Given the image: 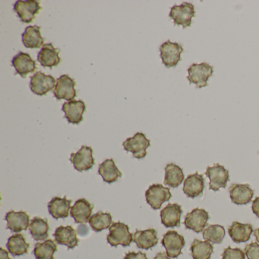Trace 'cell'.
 Listing matches in <instances>:
<instances>
[{"label": "cell", "mask_w": 259, "mask_h": 259, "mask_svg": "<svg viewBox=\"0 0 259 259\" xmlns=\"http://www.w3.org/2000/svg\"><path fill=\"white\" fill-rule=\"evenodd\" d=\"M7 221V229L13 233H20L27 230L30 227V217L25 211L16 212L14 210L8 212L6 215Z\"/></svg>", "instance_id": "16"}, {"label": "cell", "mask_w": 259, "mask_h": 259, "mask_svg": "<svg viewBox=\"0 0 259 259\" xmlns=\"http://www.w3.org/2000/svg\"><path fill=\"white\" fill-rule=\"evenodd\" d=\"M40 27L34 25L26 28L22 34V42L26 48H40L45 46V39L40 34Z\"/></svg>", "instance_id": "27"}, {"label": "cell", "mask_w": 259, "mask_h": 259, "mask_svg": "<svg viewBox=\"0 0 259 259\" xmlns=\"http://www.w3.org/2000/svg\"><path fill=\"white\" fill-rule=\"evenodd\" d=\"M71 204H72V201L68 199L66 196L64 198L55 197L48 204L50 214L56 220L68 218L69 215V210L72 208Z\"/></svg>", "instance_id": "24"}, {"label": "cell", "mask_w": 259, "mask_h": 259, "mask_svg": "<svg viewBox=\"0 0 259 259\" xmlns=\"http://www.w3.org/2000/svg\"><path fill=\"white\" fill-rule=\"evenodd\" d=\"M253 232L252 226L250 224H241L234 221L228 229L229 235L236 243L245 242L249 240Z\"/></svg>", "instance_id": "25"}, {"label": "cell", "mask_w": 259, "mask_h": 259, "mask_svg": "<svg viewBox=\"0 0 259 259\" xmlns=\"http://www.w3.org/2000/svg\"><path fill=\"white\" fill-rule=\"evenodd\" d=\"M154 259H171L169 256L165 252L157 253V255L154 257Z\"/></svg>", "instance_id": "40"}, {"label": "cell", "mask_w": 259, "mask_h": 259, "mask_svg": "<svg viewBox=\"0 0 259 259\" xmlns=\"http://www.w3.org/2000/svg\"><path fill=\"white\" fill-rule=\"evenodd\" d=\"M98 174L102 177L105 183L112 184L122 177V172L116 166L113 159H107L101 163L98 168Z\"/></svg>", "instance_id": "26"}, {"label": "cell", "mask_w": 259, "mask_h": 259, "mask_svg": "<svg viewBox=\"0 0 259 259\" xmlns=\"http://www.w3.org/2000/svg\"><path fill=\"white\" fill-rule=\"evenodd\" d=\"M195 7L189 3H183L181 5H175L170 9L169 18L174 20L176 25H182L183 28L191 26L192 19L195 17Z\"/></svg>", "instance_id": "3"}, {"label": "cell", "mask_w": 259, "mask_h": 259, "mask_svg": "<svg viewBox=\"0 0 259 259\" xmlns=\"http://www.w3.org/2000/svg\"><path fill=\"white\" fill-rule=\"evenodd\" d=\"M107 242L111 246H130L133 241V233L130 232V227L123 223L116 222L112 224L109 229Z\"/></svg>", "instance_id": "1"}, {"label": "cell", "mask_w": 259, "mask_h": 259, "mask_svg": "<svg viewBox=\"0 0 259 259\" xmlns=\"http://www.w3.org/2000/svg\"><path fill=\"white\" fill-rule=\"evenodd\" d=\"M122 145L125 151L133 153L135 158L140 160L146 157L147 149L151 146V142L145 134L138 133L133 137L127 139Z\"/></svg>", "instance_id": "4"}, {"label": "cell", "mask_w": 259, "mask_h": 259, "mask_svg": "<svg viewBox=\"0 0 259 259\" xmlns=\"http://www.w3.org/2000/svg\"><path fill=\"white\" fill-rule=\"evenodd\" d=\"M94 205L85 198H80L75 201L71 208L70 214L76 224H86L92 218Z\"/></svg>", "instance_id": "17"}, {"label": "cell", "mask_w": 259, "mask_h": 259, "mask_svg": "<svg viewBox=\"0 0 259 259\" xmlns=\"http://www.w3.org/2000/svg\"><path fill=\"white\" fill-rule=\"evenodd\" d=\"M171 197L170 189L161 184L151 185L145 192L147 203L154 210L160 209L162 204L169 201Z\"/></svg>", "instance_id": "5"}, {"label": "cell", "mask_w": 259, "mask_h": 259, "mask_svg": "<svg viewBox=\"0 0 259 259\" xmlns=\"http://www.w3.org/2000/svg\"><path fill=\"white\" fill-rule=\"evenodd\" d=\"M54 236L57 243L66 245L69 249H73L78 246L79 242L77 237L76 230L72 226H60L57 227Z\"/></svg>", "instance_id": "18"}, {"label": "cell", "mask_w": 259, "mask_h": 259, "mask_svg": "<svg viewBox=\"0 0 259 259\" xmlns=\"http://www.w3.org/2000/svg\"><path fill=\"white\" fill-rule=\"evenodd\" d=\"M183 48L178 43H172L170 40L164 42L160 47V58L166 67H175L181 60Z\"/></svg>", "instance_id": "7"}, {"label": "cell", "mask_w": 259, "mask_h": 259, "mask_svg": "<svg viewBox=\"0 0 259 259\" xmlns=\"http://www.w3.org/2000/svg\"><path fill=\"white\" fill-rule=\"evenodd\" d=\"M133 241L138 248L148 250L157 245L158 242L157 230L148 229L145 230H136L133 236Z\"/></svg>", "instance_id": "23"}, {"label": "cell", "mask_w": 259, "mask_h": 259, "mask_svg": "<svg viewBox=\"0 0 259 259\" xmlns=\"http://www.w3.org/2000/svg\"><path fill=\"white\" fill-rule=\"evenodd\" d=\"M225 236V229L224 227L218 224L210 225L203 231V238L206 241L220 244L223 242Z\"/></svg>", "instance_id": "34"}, {"label": "cell", "mask_w": 259, "mask_h": 259, "mask_svg": "<svg viewBox=\"0 0 259 259\" xmlns=\"http://www.w3.org/2000/svg\"><path fill=\"white\" fill-rule=\"evenodd\" d=\"M222 259H245V254L240 248L229 246L224 249Z\"/></svg>", "instance_id": "35"}, {"label": "cell", "mask_w": 259, "mask_h": 259, "mask_svg": "<svg viewBox=\"0 0 259 259\" xmlns=\"http://www.w3.org/2000/svg\"><path fill=\"white\" fill-rule=\"evenodd\" d=\"M0 259H11L9 255L8 251L3 248H0Z\"/></svg>", "instance_id": "39"}, {"label": "cell", "mask_w": 259, "mask_h": 259, "mask_svg": "<svg viewBox=\"0 0 259 259\" xmlns=\"http://www.w3.org/2000/svg\"><path fill=\"white\" fill-rule=\"evenodd\" d=\"M204 177L201 174L195 172L187 177L184 181L183 192L189 198H196L202 195L204 189Z\"/></svg>", "instance_id": "19"}, {"label": "cell", "mask_w": 259, "mask_h": 259, "mask_svg": "<svg viewBox=\"0 0 259 259\" xmlns=\"http://www.w3.org/2000/svg\"><path fill=\"white\" fill-rule=\"evenodd\" d=\"M123 259H148L145 253L142 251L139 252H134V251H130L125 254Z\"/></svg>", "instance_id": "37"}, {"label": "cell", "mask_w": 259, "mask_h": 259, "mask_svg": "<svg viewBox=\"0 0 259 259\" xmlns=\"http://www.w3.org/2000/svg\"><path fill=\"white\" fill-rule=\"evenodd\" d=\"M183 169L175 163H169L165 167L164 184L177 188L184 180Z\"/></svg>", "instance_id": "30"}, {"label": "cell", "mask_w": 259, "mask_h": 259, "mask_svg": "<svg viewBox=\"0 0 259 259\" xmlns=\"http://www.w3.org/2000/svg\"><path fill=\"white\" fill-rule=\"evenodd\" d=\"M187 71V79L190 84H195L197 89H202L207 86V80L213 75V68L207 63H193Z\"/></svg>", "instance_id": "2"}, {"label": "cell", "mask_w": 259, "mask_h": 259, "mask_svg": "<svg viewBox=\"0 0 259 259\" xmlns=\"http://www.w3.org/2000/svg\"><path fill=\"white\" fill-rule=\"evenodd\" d=\"M69 160L78 172L89 170L93 167L95 163L93 149L91 147L83 145L78 152L71 154Z\"/></svg>", "instance_id": "11"}, {"label": "cell", "mask_w": 259, "mask_h": 259, "mask_svg": "<svg viewBox=\"0 0 259 259\" xmlns=\"http://www.w3.org/2000/svg\"><path fill=\"white\" fill-rule=\"evenodd\" d=\"M209 219L207 211L204 209L195 208L186 214L184 224L186 228L195 233H201L207 226Z\"/></svg>", "instance_id": "13"}, {"label": "cell", "mask_w": 259, "mask_h": 259, "mask_svg": "<svg viewBox=\"0 0 259 259\" xmlns=\"http://www.w3.org/2000/svg\"><path fill=\"white\" fill-rule=\"evenodd\" d=\"M30 233L36 241L46 240L49 236L50 227L48 219L35 217L31 220Z\"/></svg>", "instance_id": "28"}, {"label": "cell", "mask_w": 259, "mask_h": 259, "mask_svg": "<svg viewBox=\"0 0 259 259\" xmlns=\"http://www.w3.org/2000/svg\"><path fill=\"white\" fill-rule=\"evenodd\" d=\"M251 210H252L254 214H255L256 217L259 218V197H257V198L252 201Z\"/></svg>", "instance_id": "38"}, {"label": "cell", "mask_w": 259, "mask_h": 259, "mask_svg": "<svg viewBox=\"0 0 259 259\" xmlns=\"http://www.w3.org/2000/svg\"><path fill=\"white\" fill-rule=\"evenodd\" d=\"M56 82L57 81L52 75H47L43 72H37L31 76L30 88L33 93L38 96H44L55 89Z\"/></svg>", "instance_id": "10"}, {"label": "cell", "mask_w": 259, "mask_h": 259, "mask_svg": "<svg viewBox=\"0 0 259 259\" xmlns=\"http://www.w3.org/2000/svg\"><path fill=\"white\" fill-rule=\"evenodd\" d=\"M62 110L65 113V118L69 123L78 125L83 120V114L86 110V105L83 101H69L63 104Z\"/></svg>", "instance_id": "14"}, {"label": "cell", "mask_w": 259, "mask_h": 259, "mask_svg": "<svg viewBox=\"0 0 259 259\" xmlns=\"http://www.w3.org/2000/svg\"><path fill=\"white\" fill-rule=\"evenodd\" d=\"M113 223V218L110 213H104L102 211L98 212L92 215L89 220V224L94 231L99 233L103 230L110 228Z\"/></svg>", "instance_id": "33"}, {"label": "cell", "mask_w": 259, "mask_h": 259, "mask_svg": "<svg viewBox=\"0 0 259 259\" xmlns=\"http://www.w3.org/2000/svg\"><path fill=\"white\" fill-rule=\"evenodd\" d=\"M12 64L16 72L23 78H27L28 74L33 73L37 69L36 62L26 53L19 52L13 57Z\"/></svg>", "instance_id": "15"}, {"label": "cell", "mask_w": 259, "mask_h": 259, "mask_svg": "<svg viewBox=\"0 0 259 259\" xmlns=\"http://www.w3.org/2000/svg\"><path fill=\"white\" fill-rule=\"evenodd\" d=\"M193 259H210L213 251V246L209 241L195 239L190 247Z\"/></svg>", "instance_id": "31"}, {"label": "cell", "mask_w": 259, "mask_h": 259, "mask_svg": "<svg viewBox=\"0 0 259 259\" xmlns=\"http://www.w3.org/2000/svg\"><path fill=\"white\" fill-rule=\"evenodd\" d=\"M7 247L13 256H21L28 252L30 244L26 242L23 235L18 233L9 238Z\"/></svg>", "instance_id": "29"}, {"label": "cell", "mask_w": 259, "mask_h": 259, "mask_svg": "<svg viewBox=\"0 0 259 259\" xmlns=\"http://www.w3.org/2000/svg\"><path fill=\"white\" fill-rule=\"evenodd\" d=\"M229 190L230 199L236 204H248L254 196V191L248 184H232Z\"/></svg>", "instance_id": "21"}, {"label": "cell", "mask_w": 259, "mask_h": 259, "mask_svg": "<svg viewBox=\"0 0 259 259\" xmlns=\"http://www.w3.org/2000/svg\"><path fill=\"white\" fill-rule=\"evenodd\" d=\"M42 10L40 3L35 0H19L14 5V11L24 23L33 22L36 16Z\"/></svg>", "instance_id": "8"}, {"label": "cell", "mask_w": 259, "mask_h": 259, "mask_svg": "<svg viewBox=\"0 0 259 259\" xmlns=\"http://www.w3.org/2000/svg\"><path fill=\"white\" fill-rule=\"evenodd\" d=\"M60 49L54 48L53 44H48L41 48L37 56V61L44 67H49L52 69L57 66L61 62L60 56Z\"/></svg>", "instance_id": "22"}, {"label": "cell", "mask_w": 259, "mask_h": 259, "mask_svg": "<svg viewBox=\"0 0 259 259\" xmlns=\"http://www.w3.org/2000/svg\"><path fill=\"white\" fill-rule=\"evenodd\" d=\"M254 236H255L256 241H257V242H259V228L254 230Z\"/></svg>", "instance_id": "41"}, {"label": "cell", "mask_w": 259, "mask_h": 259, "mask_svg": "<svg viewBox=\"0 0 259 259\" xmlns=\"http://www.w3.org/2000/svg\"><path fill=\"white\" fill-rule=\"evenodd\" d=\"M183 213L181 205L178 204H168L160 211L161 223L167 228L180 226V218Z\"/></svg>", "instance_id": "20"}, {"label": "cell", "mask_w": 259, "mask_h": 259, "mask_svg": "<svg viewBox=\"0 0 259 259\" xmlns=\"http://www.w3.org/2000/svg\"><path fill=\"white\" fill-rule=\"evenodd\" d=\"M161 243L166 248V254L169 257L176 258L182 254V249L185 246L186 242L182 235L174 230H169L163 235Z\"/></svg>", "instance_id": "9"}, {"label": "cell", "mask_w": 259, "mask_h": 259, "mask_svg": "<svg viewBox=\"0 0 259 259\" xmlns=\"http://www.w3.org/2000/svg\"><path fill=\"white\" fill-rule=\"evenodd\" d=\"M245 254L248 259H259V245L257 242H251L245 246Z\"/></svg>", "instance_id": "36"}, {"label": "cell", "mask_w": 259, "mask_h": 259, "mask_svg": "<svg viewBox=\"0 0 259 259\" xmlns=\"http://www.w3.org/2000/svg\"><path fill=\"white\" fill-rule=\"evenodd\" d=\"M76 84L75 80L71 78L69 75H63L57 80V84L54 89V97L57 100H66L73 101L76 97V90L75 86Z\"/></svg>", "instance_id": "12"}, {"label": "cell", "mask_w": 259, "mask_h": 259, "mask_svg": "<svg viewBox=\"0 0 259 259\" xmlns=\"http://www.w3.org/2000/svg\"><path fill=\"white\" fill-rule=\"evenodd\" d=\"M205 175L210 180L209 189L214 192L219 190L221 188H226L227 183L230 180L229 171L219 163H215L212 166H207Z\"/></svg>", "instance_id": "6"}, {"label": "cell", "mask_w": 259, "mask_h": 259, "mask_svg": "<svg viewBox=\"0 0 259 259\" xmlns=\"http://www.w3.org/2000/svg\"><path fill=\"white\" fill-rule=\"evenodd\" d=\"M57 249V245L54 240L47 239L44 242L35 244L34 254L36 259H54V254Z\"/></svg>", "instance_id": "32"}]
</instances>
